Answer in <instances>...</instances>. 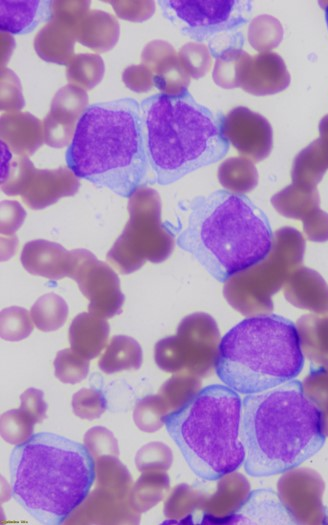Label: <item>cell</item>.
<instances>
[{
	"mask_svg": "<svg viewBox=\"0 0 328 525\" xmlns=\"http://www.w3.org/2000/svg\"><path fill=\"white\" fill-rule=\"evenodd\" d=\"M244 469L252 477L290 471L314 456L326 439L319 405L293 379L242 400Z\"/></svg>",
	"mask_w": 328,
	"mask_h": 525,
	"instance_id": "obj_1",
	"label": "cell"
},
{
	"mask_svg": "<svg viewBox=\"0 0 328 525\" xmlns=\"http://www.w3.org/2000/svg\"><path fill=\"white\" fill-rule=\"evenodd\" d=\"M65 158L78 178L129 198L140 188L148 162L138 101L121 98L89 105Z\"/></svg>",
	"mask_w": 328,
	"mask_h": 525,
	"instance_id": "obj_2",
	"label": "cell"
},
{
	"mask_svg": "<svg viewBox=\"0 0 328 525\" xmlns=\"http://www.w3.org/2000/svg\"><path fill=\"white\" fill-rule=\"evenodd\" d=\"M177 245L219 282L264 260L273 247L266 214L247 196L217 190L189 204Z\"/></svg>",
	"mask_w": 328,
	"mask_h": 525,
	"instance_id": "obj_3",
	"label": "cell"
},
{
	"mask_svg": "<svg viewBox=\"0 0 328 525\" xmlns=\"http://www.w3.org/2000/svg\"><path fill=\"white\" fill-rule=\"evenodd\" d=\"M13 498L38 522L67 521L89 495L95 460L85 445L50 432L16 445L9 460Z\"/></svg>",
	"mask_w": 328,
	"mask_h": 525,
	"instance_id": "obj_4",
	"label": "cell"
},
{
	"mask_svg": "<svg viewBox=\"0 0 328 525\" xmlns=\"http://www.w3.org/2000/svg\"><path fill=\"white\" fill-rule=\"evenodd\" d=\"M140 107L148 162L158 184H171L227 154L225 116L198 103L188 90L154 94Z\"/></svg>",
	"mask_w": 328,
	"mask_h": 525,
	"instance_id": "obj_5",
	"label": "cell"
},
{
	"mask_svg": "<svg viewBox=\"0 0 328 525\" xmlns=\"http://www.w3.org/2000/svg\"><path fill=\"white\" fill-rule=\"evenodd\" d=\"M241 417L239 394L226 385L212 384L166 414L163 422L193 473L215 481L244 464Z\"/></svg>",
	"mask_w": 328,
	"mask_h": 525,
	"instance_id": "obj_6",
	"label": "cell"
},
{
	"mask_svg": "<svg viewBox=\"0 0 328 525\" xmlns=\"http://www.w3.org/2000/svg\"><path fill=\"white\" fill-rule=\"evenodd\" d=\"M303 366L296 325L269 314L246 318L231 328L219 343L214 367L226 386L248 395L295 379Z\"/></svg>",
	"mask_w": 328,
	"mask_h": 525,
	"instance_id": "obj_7",
	"label": "cell"
},
{
	"mask_svg": "<svg viewBox=\"0 0 328 525\" xmlns=\"http://www.w3.org/2000/svg\"><path fill=\"white\" fill-rule=\"evenodd\" d=\"M129 220L107 253V261L120 273L130 274L146 261L159 263L173 251L174 239L161 223L157 192L140 187L128 201Z\"/></svg>",
	"mask_w": 328,
	"mask_h": 525,
	"instance_id": "obj_8",
	"label": "cell"
},
{
	"mask_svg": "<svg viewBox=\"0 0 328 525\" xmlns=\"http://www.w3.org/2000/svg\"><path fill=\"white\" fill-rule=\"evenodd\" d=\"M158 4L163 16L180 33L208 45L238 32L252 11V2L245 0H161Z\"/></svg>",
	"mask_w": 328,
	"mask_h": 525,
	"instance_id": "obj_9",
	"label": "cell"
},
{
	"mask_svg": "<svg viewBox=\"0 0 328 525\" xmlns=\"http://www.w3.org/2000/svg\"><path fill=\"white\" fill-rule=\"evenodd\" d=\"M219 335L210 315H188L180 322L176 335L156 343L155 362L166 372L187 369L192 374L204 376L215 366Z\"/></svg>",
	"mask_w": 328,
	"mask_h": 525,
	"instance_id": "obj_10",
	"label": "cell"
},
{
	"mask_svg": "<svg viewBox=\"0 0 328 525\" xmlns=\"http://www.w3.org/2000/svg\"><path fill=\"white\" fill-rule=\"evenodd\" d=\"M74 261L70 278L89 300L88 311L101 318H111L122 312L125 301L115 271L86 249L72 250Z\"/></svg>",
	"mask_w": 328,
	"mask_h": 525,
	"instance_id": "obj_11",
	"label": "cell"
},
{
	"mask_svg": "<svg viewBox=\"0 0 328 525\" xmlns=\"http://www.w3.org/2000/svg\"><path fill=\"white\" fill-rule=\"evenodd\" d=\"M88 106L84 89L71 84L60 88L43 120L44 142L53 148L70 145L77 123Z\"/></svg>",
	"mask_w": 328,
	"mask_h": 525,
	"instance_id": "obj_12",
	"label": "cell"
},
{
	"mask_svg": "<svg viewBox=\"0 0 328 525\" xmlns=\"http://www.w3.org/2000/svg\"><path fill=\"white\" fill-rule=\"evenodd\" d=\"M68 519L66 523L135 524L140 513L131 507L129 498L96 486Z\"/></svg>",
	"mask_w": 328,
	"mask_h": 525,
	"instance_id": "obj_13",
	"label": "cell"
},
{
	"mask_svg": "<svg viewBox=\"0 0 328 525\" xmlns=\"http://www.w3.org/2000/svg\"><path fill=\"white\" fill-rule=\"evenodd\" d=\"M79 186L78 177L69 168L35 169L21 198L29 208L40 210L75 195Z\"/></svg>",
	"mask_w": 328,
	"mask_h": 525,
	"instance_id": "obj_14",
	"label": "cell"
},
{
	"mask_svg": "<svg viewBox=\"0 0 328 525\" xmlns=\"http://www.w3.org/2000/svg\"><path fill=\"white\" fill-rule=\"evenodd\" d=\"M73 261L72 251L44 239L27 242L21 253V263L26 271L51 280L70 278Z\"/></svg>",
	"mask_w": 328,
	"mask_h": 525,
	"instance_id": "obj_15",
	"label": "cell"
},
{
	"mask_svg": "<svg viewBox=\"0 0 328 525\" xmlns=\"http://www.w3.org/2000/svg\"><path fill=\"white\" fill-rule=\"evenodd\" d=\"M297 524L279 496L271 489L252 491L229 517L227 524Z\"/></svg>",
	"mask_w": 328,
	"mask_h": 525,
	"instance_id": "obj_16",
	"label": "cell"
},
{
	"mask_svg": "<svg viewBox=\"0 0 328 525\" xmlns=\"http://www.w3.org/2000/svg\"><path fill=\"white\" fill-rule=\"evenodd\" d=\"M0 138L13 153L28 157L44 143L43 124L29 112L3 113Z\"/></svg>",
	"mask_w": 328,
	"mask_h": 525,
	"instance_id": "obj_17",
	"label": "cell"
},
{
	"mask_svg": "<svg viewBox=\"0 0 328 525\" xmlns=\"http://www.w3.org/2000/svg\"><path fill=\"white\" fill-rule=\"evenodd\" d=\"M52 19L50 0H0V30L8 34H26L41 22Z\"/></svg>",
	"mask_w": 328,
	"mask_h": 525,
	"instance_id": "obj_18",
	"label": "cell"
},
{
	"mask_svg": "<svg viewBox=\"0 0 328 525\" xmlns=\"http://www.w3.org/2000/svg\"><path fill=\"white\" fill-rule=\"evenodd\" d=\"M76 41L75 28L51 20L35 36L34 49L44 61L67 66L75 56Z\"/></svg>",
	"mask_w": 328,
	"mask_h": 525,
	"instance_id": "obj_19",
	"label": "cell"
},
{
	"mask_svg": "<svg viewBox=\"0 0 328 525\" xmlns=\"http://www.w3.org/2000/svg\"><path fill=\"white\" fill-rule=\"evenodd\" d=\"M110 327L105 318L90 312L78 314L69 327L71 348L87 359L97 357L107 344Z\"/></svg>",
	"mask_w": 328,
	"mask_h": 525,
	"instance_id": "obj_20",
	"label": "cell"
},
{
	"mask_svg": "<svg viewBox=\"0 0 328 525\" xmlns=\"http://www.w3.org/2000/svg\"><path fill=\"white\" fill-rule=\"evenodd\" d=\"M75 33L82 45L96 52H107L118 42L120 27L110 13L90 10L78 24Z\"/></svg>",
	"mask_w": 328,
	"mask_h": 525,
	"instance_id": "obj_21",
	"label": "cell"
},
{
	"mask_svg": "<svg viewBox=\"0 0 328 525\" xmlns=\"http://www.w3.org/2000/svg\"><path fill=\"white\" fill-rule=\"evenodd\" d=\"M142 364V349L132 337L116 335L101 356L98 366L106 374L123 370L139 369Z\"/></svg>",
	"mask_w": 328,
	"mask_h": 525,
	"instance_id": "obj_22",
	"label": "cell"
},
{
	"mask_svg": "<svg viewBox=\"0 0 328 525\" xmlns=\"http://www.w3.org/2000/svg\"><path fill=\"white\" fill-rule=\"evenodd\" d=\"M169 489V478L165 473L144 471L132 486L131 507L138 513L145 512L156 505Z\"/></svg>",
	"mask_w": 328,
	"mask_h": 525,
	"instance_id": "obj_23",
	"label": "cell"
},
{
	"mask_svg": "<svg viewBox=\"0 0 328 525\" xmlns=\"http://www.w3.org/2000/svg\"><path fill=\"white\" fill-rule=\"evenodd\" d=\"M96 486L129 498L132 477L117 456H102L95 460Z\"/></svg>",
	"mask_w": 328,
	"mask_h": 525,
	"instance_id": "obj_24",
	"label": "cell"
},
{
	"mask_svg": "<svg viewBox=\"0 0 328 525\" xmlns=\"http://www.w3.org/2000/svg\"><path fill=\"white\" fill-rule=\"evenodd\" d=\"M68 312L66 301L55 293L38 298L30 310L32 321L43 332L61 328L67 320Z\"/></svg>",
	"mask_w": 328,
	"mask_h": 525,
	"instance_id": "obj_25",
	"label": "cell"
},
{
	"mask_svg": "<svg viewBox=\"0 0 328 525\" xmlns=\"http://www.w3.org/2000/svg\"><path fill=\"white\" fill-rule=\"evenodd\" d=\"M105 65L97 54H76L67 65L66 77L71 85L90 90L103 79Z\"/></svg>",
	"mask_w": 328,
	"mask_h": 525,
	"instance_id": "obj_26",
	"label": "cell"
},
{
	"mask_svg": "<svg viewBox=\"0 0 328 525\" xmlns=\"http://www.w3.org/2000/svg\"><path fill=\"white\" fill-rule=\"evenodd\" d=\"M33 419L20 407L4 412L0 418V433L5 442L20 445L34 434Z\"/></svg>",
	"mask_w": 328,
	"mask_h": 525,
	"instance_id": "obj_27",
	"label": "cell"
},
{
	"mask_svg": "<svg viewBox=\"0 0 328 525\" xmlns=\"http://www.w3.org/2000/svg\"><path fill=\"white\" fill-rule=\"evenodd\" d=\"M53 365L54 374L61 382L77 384L87 377L90 363L72 348H66L57 353Z\"/></svg>",
	"mask_w": 328,
	"mask_h": 525,
	"instance_id": "obj_28",
	"label": "cell"
},
{
	"mask_svg": "<svg viewBox=\"0 0 328 525\" xmlns=\"http://www.w3.org/2000/svg\"><path fill=\"white\" fill-rule=\"evenodd\" d=\"M33 331L31 314L22 307L11 306L0 313V335L7 341H20Z\"/></svg>",
	"mask_w": 328,
	"mask_h": 525,
	"instance_id": "obj_29",
	"label": "cell"
},
{
	"mask_svg": "<svg viewBox=\"0 0 328 525\" xmlns=\"http://www.w3.org/2000/svg\"><path fill=\"white\" fill-rule=\"evenodd\" d=\"M195 374H178L169 379L161 388V398L169 408L177 410L199 390L200 382ZM173 410V411H174Z\"/></svg>",
	"mask_w": 328,
	"mask_h": 525,
	"instance_id": "obj_30",
	"label": "cell"
},
{
	"mask_svg": "<svg viewBox=\"0 0 328 525\" xmlns=\"http://www.w3.org/2000/svg\"><path fill=\"white\" fill-rule=\"evenodd\" d=\"M168 408L160 396L148 395L140 399L133 410L136 426L145 432H154L163 424Z\"/></svg>",
	"mask_w": 328,
	"mask_h": 525,
	"instance_id": "obj_31",
	"label": "cell"
},
{
	"mask_svg": "<svg viewBox=\"0 0 328 525\" xmlns=\"http://www.w3.org/2000/svg\"><path fill=\"white\" fill-rule=\"evenodd\" d=\"M35 169L28 157L21 156L12 161L2 173L1 190L8 196H21Z\"/></svg>",
	"mask_w": 328,
	"mask_h": 525,
	"instance_id": "obj_32",
	"label": "cell"
},
{
	"mask_svg": "<svg viewBox=\"0 0 328 525\" xmlns=\"http://www.w3.org/2000/svg\"><path fill=\"white\" fill-rule=\"evenodd\" d=\"M74 414L82 419L94 420L106 411L107 400L104 393L97 388H82L72 397Z\"/></svg>",
	"mask_w": 328,
	"mask_h": 525,
	"instance_id": "obj_33",
	"label": "cell"
},
{
	"mask_svg": "<svg viewBox=\"0 0 328 525\" xmlns=\"http://www.w3.org/2000/svg\"><path fill=\"white\" fill-rule=\"evenodd\" d=\"M204 500L198 492L190 486H177L165 503L164 514L167 518H181L193 512L197 506L204 505Z\"/></svg>",
	"mask_w": 328,
	"mask_h": 525,
	"instance_id": "obj_34",
	"label": "cell"
},
{
	"mask_svg": "<svg viewBox=\"0 0 328 525\" xmlns=\"http://www.w3.org/2000/svg\"><path fill=\"white\" fill-rule=\"evenodd\" d=\"M84 445L94 460L102 456L119 455L117 439L110 430L102 426L92 427L85 433Z\"/></svg>",
	"mask_w": 328,
	"mask_h": 525,
	"instance_id": "obj_35",
	"label": "cell"
},
{
	"mask_svg": "<svg viewBox=\"0 0 328 525\" xmlns=\"http://www.w3.org/2000/svg\"><path fill=\"white\" fill-rule=\"evenodd\" d=\"M171 461L170 449L158 442L141 447L135 456L136 467L141 472L167 469L171 465Z\"/></svg>",
	"mask_w": 328,
	"mask_h": 525,
	"instance_id": "obj_36",
	"label": "cell"
},
{
	"mask_svg": "<svg viewBox=\"0 0 328 525\" xmlns=\"http://www.w3.org/2000/svg\"><path fill=\"white\" fill-rule=\"evenodd\" d=\"M0 109L18 112L25 105L21 84L16 74L8 68H1Z\"/></svg>",
	"mask_w": 328,
	"mask_h": 525,
	"instance_id": "obj_37",
	"label": "cell"
},
{
	"mask_svg": "<svg viewBox=\"0 0 328 525\" xmlns=\"http://www.w3.org/2000/svg\"><path fill=\"white\" fill-rule=\"evenodd\" d=\"M179 55L182 68L194 78L203 76L210 67L208 49L204 45L188 43L183 46Z\"/></svg>",
	"mask_w": 328,
	"mask_h": 525,
	"instance_id": "obj_38",
	"label": "cell"
},
{
	"mask_svg": "<svg viewBox=\"0 0 328 525\" xmlns=\"http://www.w3.org/2000/svg\"><path fill=\"white\" fill-rule=\"evenodd\" d=\"M90 1H52V19L77 28L90 11Z\"/></svg>",
	"mask_w": 328,
	"mask_h": 525,
	"instance_id": "obj_39",
	"label": "cell"
},
{
	"mask_svg": "<svg viewBox=\"0 0 328 525\" xmlns=\"http://www.w3.org/2000/svg\"><path fill=\"white\" fill-rule=\"evenodd\" d=\"M26 211L17 202L4 200L0 203V232L4 235H13L23 224Z\"/></svg>",
	"mask_w": 328,
	"mask_h": 525,
	"instance_id": "obj_40",
	"label": "cell"
},
{
	"mask_svg": "<svg viewBox=\"0 0 328 525\" xmlns=\"http://www.w3.org/2000/svg\"><path fill=\"white\" fill-rule=\"evenodd\" d=\"M20 408L27 413L35 423H41L46 418L47 404L42 390L31 387L20 395Z\"/></svg>",
	"mask_w": 328,
	"mask_h": 525,
	"instance_id": "obj_41",
	"label": "cell"
},
{
	"mask_svg": "<svg viewBox=\"0 0 328 525\" xmlns=\"http://www.w3.org/2000/svg\"><path fill=\"white\" fill-rule=\"evenodd\" d=\"M124 84L134 92L148 91L154 84V75L145 65H132L127 67L123 74Z\"/></svg>",
	"mask_w": 328,
	"mask_h": 525,
	"instance_id": "obj_42",
	"label": "cell"
},
{
	"mask_svg": "<svg viewBox=\"0 0 328 525\" xmlns=\"http://www.w3.org/2000/svg\"><path fill=\"white\" fill-rule=\"evenodd\" d=\"M113 7L115 12L120 18L131 21H142L147 17L143 15L142 7L147 4H143L138 7L141 2H120V1H111L109 2Z\"/></svg>",
	"mask_w": 328,
	"mask_h": 525,
	"instance_id": "obj_43",
	"label": "cell"
},
{
	"mask_svg": "<svg viewBox=\"0 0 328 525\" xmlns=\"http://www.w3.org/2000/svg\"><path fill=\"white\" fill-rule=\"evenodd\" d=\"M324 12H325V21H326V25L328 28V4L324 7Z\"/></svg>",
	"mask_w": 328,
	"mask_h": 525,
	"instance_id": "obj_44",
	"label": "cell"
}]
</instances>
